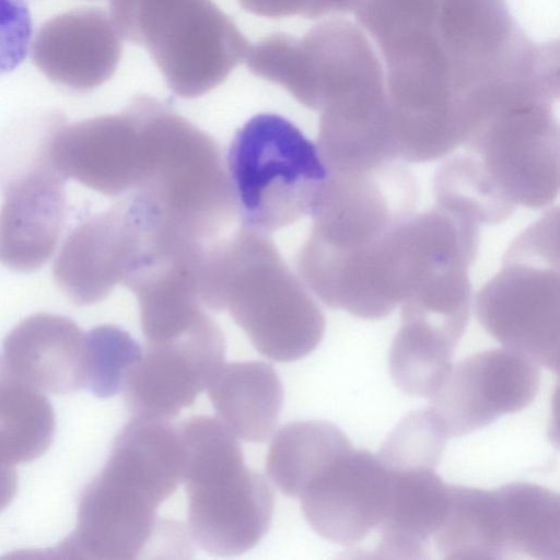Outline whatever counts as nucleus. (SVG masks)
<instances>
[{
	"instance_id": "obj_1",
	"label": "nucleus",
	"mask_w": 560,
	"mask_h": 560,
	"mask_svg": "<svg viewBox=\"0 0 560 560\" xmlns=\"http://www.w3.org/2000/svg\"><path fill=\"white\" fill-rule=\"evenodd\" d=\"M304 284L268 234L244 228L210 242L198 269L203 305L228 310L257 351L279 362L307 355L324 336V314Z\"/></svg>"
},
{
	"instance_id": "obj_2",
	"label": "nucleus",
	"mask_w": 560,
	"mask_h": 560,
	"mask_svg": "<svg viewBox=\"0 0 560 560\" xmlns=\"http://www.w3.org/2000/svg\"><path fill=\"white\" fill-rule=\"evenodd\" d=\"M127 107L140 137L138 185L131 194L182 234L214 241L236 212L219 145L156 97L138 95Z\"/></svg>"
},
{
	"instance_id": "obj_3",
	"label": "nucleus",
	"mask_w": 560,
	"mask_h": 560,
	"mask_svg": "<svg viewBox=\"0 0 560 560\" xmlns=\"http://www.w3.org/2000/svg\"><path fill=\"white\" fill-rule=\"evenodd\" d=\"M179 427L190 536L213 556L248 551L272 520L275 500L269 483L245 466L236 436L221 420L196 416Z\"/></svg>"
},
{
	"instance_id": "obj_4",
	"label": "nucleus",
	"mask_w": 560,
	"mask_h": 560,
	"mask_svg": "<svg viewBox=\"0 0 560 560\" xmlns=\"http://www.w3.org/2000/svg\"><path fill=\"white\" fill-rule=\"evenodd\" d=\"M417 197L415 178L397 161L363 172H327L298 255L300 277L324 279L363 265L415 213Z\"/></svg>"
},
{
	"instance_id": "obj_5",
	"label": "nucleus",
	"mask_w": 560,
	"mask_h": 560,
	"mask_svg": "<svg viewBox=\"0 0 560 560\" xmlns=\"http://www.w3.org/2000/svg\"><path fill=\"white\" fill-rule=\"evenodd\" d=\"M122 38L148 50L168 89L183 98L220 85L249 43L212 0H110Z\"/></svg>"
},
{
	"instance_id": "obj_6",
	"label": "nucleus",
	"mask_w": 560,
	"mask_h": 560,
	"mask_svg": "<svg viewBox=\"0 0 560 560\" xmlns=\"http://www.w3.org/2000/svg\"><path fill=\"white\" fill-rule=\"evenodd\" d=\"M559 209L527 228L501 270L476 295V315L505 349L558 373L560 351Z\"/></svg>"
},
{
	"instance_id": "obj_7",
	"label": "nucleus",
	"mask_w": 560,
	"mask_h": 560,
	"mask_svg": "<svg viewBox=\"0 0 560 560\" xmlns=\"http://www.w3.org/2000/svg\"><path fill=\"white\" fill-rule=\"evenodd\" d=\"M228 166L242 228L266 234L311 214L327 177L317 145L271 113L235 132Z\"/></svg>"
},
{
	"instance_id": "obj_8",
	"label": "nucleus",
	"mask_w": 560,
	"mask_h": 560,
	"mask_svg": "<svg viewBox=\"0 0 560 560\" xmlns=\"http://www.w3.org/2000/svg\"><path fill=\"white\" fill-rule=\"evenodd\" d=\"M552 102L532 100L497 108L457 153L465 172L511 215L539 209L559 189V126Z\"/></svg>"
},
{
	"instance_id": "obj_9",
	"label": "nucleus",
	"mask_w": 560,
	"mask_h": 560,
	"mask_svg": "<svg viewBox=\"0 0 560 560\" xmlns=\"http://www.w3.org/2000/svg\"><path fill=\"white\" fill-rule=\"evenodd\" d=\"M245 61L253 74L314 110L385 88V72L365 33L342 19L319 23L302 37L266 36L249 45Z\"/></svg>"
},
{
	"instance_id": "obj_10",
	"label": "nucleus",
	"mask_w": 560,
	"mask_h": 560,
	"mask_svg": "<svg viewBox=\"0 0 560 560\" xmlns=\"http://www.w3.org/2000/svg\"><path fill=\"white\" fill-rule=\"evenodd\" d=\"M161 224L158 210L130 194L69 233L54 261L56 283L75 305L103 301L141 265Z\"/></svg>"
},
{
	"instance_id": "obj_11",
	"label": "nucleus",
	"mask_w": 560,
	"mask_h": 560,
	"mask_svg": "<svg viewBox=\"0 0 560 560\" xmlns=\"http://www.w3.org/2000/svg\"><path fill=\"white\" fill-rule=\"evenodd\" d=\"M50 130L42 129L31 147L0 149V262L20 272L47 262L66 218V178L49 159Z\"/></svg>"
},
{
	"instance_id": "obj_12",
	"label": "nucleus",
	"mask_w": 560,
	"mask_h": 560,
	"mask_svg": "<svg viewBox=\"0 0 560 560\" xmlns=\"http://www.w3.org/2000/svg\"><path fill=\"white\" fill-rule=\"evenodd\" d=\"M159 505L142 487L105 464L80 494L75 528L42 557L137 559L163 528Z\"/></svg>"
},
{
	"instance_id": "obj_13",
	"label": "nucleus",
	"mask_w": 560,
	"mask_h": 560,
	"mask_svg": "<svg viewBox=\"0 0 560 560\" xmlns=\"http://www.w3.org/2000/svg\"><path fill=\"white\" fill-rule=\"evenodd\" d=\"M538 389L537 364L505 348L486 350L452 365L428 408L448 439L458 438L526 408Z\"/></svg>"
},
{
	"instance_id": "obj_14",
	"label": "nucleus",
	"mask_w": 560,
	"mask_h": 560,
	"mask_svg": "<svg viewBox=\"0 0 560 560\" xmlns=\"http://www.w3.org/2000/svg\"><path fill=\"white\" fill-rule=\"evenodd\" d=\"M224 351V335L210 316L176 338L147 343L121 385L127 408L136 417H175L207 387Z\"/></svg>"
},
{
	"instance_id": "obj_15",
	"label": "nucleus",
	"mask_w": 560,
	"mask_h": 560,
	"mask_svg": "<svg viewBox=\"0 0 560 560\" xmlns=\"http://www.w3.org/2000/svg\"><path fill=\"white\" fill-rule=\"evenodd\" d=\"M390 471L365 450H349L299 497L310 526L324 539L352 546L381 526L388 508Z\"/></svg>"
},
{
	"instance_id": "obj_16",
	"label": "nucleus",
	"mask_w": 560,
	"mask_h": 560,
	"mask_svg": "<svg viewBox=\"0 0 560 560\" xmlns=\"http://www.w3.org/2000/svg\"><path fill=\"white\" fill-rule=\"evenodd\" d=\"M139 149V130L127 107L70 125L59 118L48 139L50 162L66 179L110 197L136 189Z\"/></svg>"
},
{
	"instance_id": "obj_17",
	"label": "nucleus",
	"mask_w": 560,
	"mask_h": 560,
	"mask_svg": "<svg viewBox=\"0 0 560 560\" xmlns=\"http://www.w3.org/2000/svg\"><path fill=\"white\" fill-rule=\"evenodd\" d=\"M35 66L50 81L79 92L94 90L115 73L122 36L100 8L55 16L37 31L30 47Z\"/></svg>"
},
{
	"instance_id": "obj_18",
	"label": "nucleus",
	"mask_w": 560,
	"mask_h": 560,
	"mask_svg": "<svg viewBox=\"0 0 560 560\" xmlns=\"http://www.w3.org/2000/svg\"><path fill=\"white\" fill-rule=\"evenodd\" d=\"M1 358L14 378L43 394L65 395L86 386V332L69 317H26L4 338Z\"/></svg>"
},
{
	"instance_id": "obj_19",
	"label": "nucleus",
	"mask_w": 560,
	"mask_h": 560,
	"mask_svg": "<svg viewBox=\"0 0 560 560\" xmlns=\"http://www.w3.org/2000/svg\"><path fill=\"white\" fill-rule=\"evenodd\" d=\"M388 470L389 502L377 529L378 557L424 559L446 512L448 485L432 468Z\"/></svg>"
},
{
	"instance_id": "obj_20",
	"label": "nucleus",
	"mask_w": 560,
	"mask_h": 560,
	"mask_svg": "<svg viewBox=\"0 0 560 560\" xmlns=\"http://www.w3.org/2000/svg\"><path fill=\"white\" fill-rule=\"evenodd\" d=\"M206 388L220 420L235 436L260 443L273 431L283 402V388L270 364L223 363Z\"/></svg>"
},
{
	"instance_id": "obj_21",
	"label": "nucleus",
	"mask_w": 560,
	"mask_h": 560,
	"mask_svg": "<svg viewBox=\"0 0 560 560\" xmlns=\"http://www.w3.org/2000/svg\"><path fill=\"white\" fill-rule=\"evenodd\" d=\"M502 559H560V499L542 486L512 482L493 490Z\"/></svg>"
},
{
	"instance_id": "obj_22",
	"label": "nucleus",
	"mask_w": 560,
	"mask_h": 560,
	"mask_svg": "<svg viewBox=\"0 0 560 560\" xmlns=\"http://www.w3.org/2000/svg\"><path fill=\"white\" fill-rule=\"evenodd\" d=\"M351 448L347 435L330 422H291L272 439L266 459L267 472L283 494L299 498Z\"/></svg>"
},
{
	"instance_id": "obj_23",
	"label": "nucleus",
	"mask_w": 560,
	"mask_h": 560,
	"mask_svg": "<svg viewBox=\"0 0 560 560\" xmlns=\"http://www.w3.org/2000/svg\"><path fill=\"white\" fill-rule=\"evenodd\" d=\"M55 434V413L45 395L14 378L0 355V463L40 457Z\"/></svg>"
},
{
	"instance_id": "obj_24",
	"label": "nucleus",
	"mask_w": 560,
	"mask_h": 560,
	"mask_svg": "<svg viewBox=\"0 0 560 560\" xmlns=\"http://www.w3.org/2000/svg\"><path fill=\"white\" fill-rule=\"evenodd\" d=\"M432 540L443 559H500L492 490L448 486L446 512Z\"/></svg>"
},
{
	"instance_id": "obj_25",
	"label": "nucleus",
	"mask_w": 560,
	"mask_h": 560,
	"mask_svg": "<svg viewBox=\"0 0 560 560\" xmlns=\"http://www.w3.org/2000/svg\"><path fill=\"white\" fill-rule=\"evenodd\" d=\"M447 439L427 407L408 413L387 435L376 456L388 469H435Z\"/></svg>"
},
{
	"instance_id": "obj_26",
	"label": "nucleus",
	"mask_w": 560,
	"mask_h": 560,
	"mask_svg": "<svg viewBox=\"0 0 560 560\" xmlns=\"http://www.w3.org/2000/svg\"><path fill=\"white\" fill-rule=\"evenodd\" d=\"M141 346L122 328L101 325L86 332V386L101 398L116 395L130 368L141 358Z\"/></svg>"
},
{
	"instance_id": "obj_27",
	"label": "nucleus",
	"mask_w": 560,
	"mask_h": 560,
	"mask_svg": "<svg viewBox=\"0 0 560 560\" xmlns=\"http://www.w3.org/2000/svg\"><path fill=\"white\" fill-rule=\"evenodd\" d=\"M32 37V16L25 0H0V75L24 61Z\"/></svg>"
},
{
	"instance_id": "obj_28",
	"label": "nucleus",
	"mask_w": 560,
	"mask_h": 560,
	"mask_svg": "<svg viewBox=\"0 0 560 560\" xmlns=\"http://www.w3.org/2000/svg\"><path fill=\"white\" fill-rule=\"evenodd\" d=\"M241 8L254 15L284 18L304 15L307 0H238Z\"/></svg>"
},
{
	"instance_id": "obj_29",
	"label": "nucleus",
	"mask_w": 560,
	"mask_h": 560,
	"mask_svg": "<svg viewBox=\"0 0 560 560\" xmlns=\"http://www.w3.org/2000/svg\"><path fill=\"white\" fill-rule=\"evenodd\" d=\"M360 0H307L303 18L320 19L323 16L354 12Z\"/></svg>"
},
{
	"instance_id": "obj_30",
	"label": "nucleus",
	"mask_w": 560,
	"mask_h": 560,
	"mask_svg": "<svg viewBox=\"0 0 560 560\" xmlns=\"http://www.w3.org/2000/svg\"><path fill=\"white\" fill-rule=\"evenodd\" d=\"M18 490V472L13 465L0 463V512L13 500Z\"/></svg>"
}]
</instances>
